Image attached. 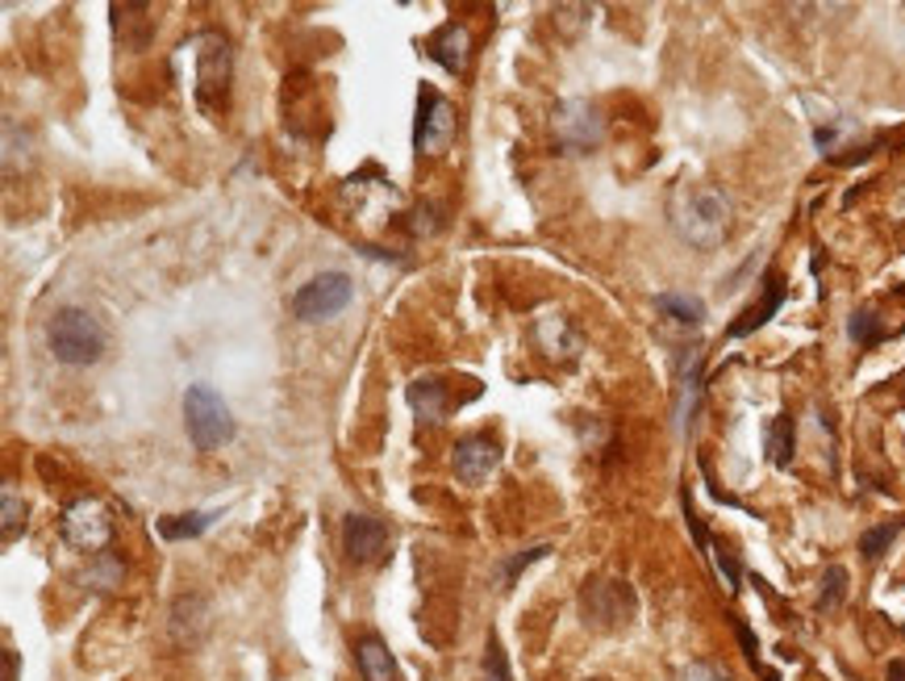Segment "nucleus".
Returning a JSON list of instances; mask_svg holds the SVG:
<instances>
[{
  "label": "nucleus",
  "mask_w": 905,
  "mask_h": 681,
  "mask_svg": "<svg viewBox=\"0 0 905 681\" xmlns=\"http://www.w3.org/2000/svg\"><path fill=\"white\" fill-rule=\"evenodd\" d=\"M785 298H788L785 281H781L776 272H767L764 277V298L755 301V305H748V310L739 314V322H730L727 339H748V335H755L760 326H767V322L776 318V310L785 305Z\"/></svg>",
  "instance_id": "obj_14"
},
{
  "label": "nucleus",
  "mask_w": 905,
  "mask_h": 681,
  "mask_svg": "<svg viewBox=\"0 0 905 681\" xmlns=\"http://www.w3.org/2000/svg\"><path fill=\"white\" fill-rule=\"evenodd\" d=\"M552 556V543H538V548H526V552H517V556H510V564H505V573H501V582H505V590H510L513 582H517V573H526L534 561H547Z\"/></svg>",
  "instance_id": "obj_27"
},
{
  "label": "nucleus",
  "mask_w": 905,
  "mask_h": 681,
  "mask_svg": "<svg viewBox=\"0 0 905 681\" xmlns=\"http://www.w3.org/2000/svg\"><path fill=\"white\" fill-rule=\"evenodd\" d=\"M847 335L860 343V347H876V343L885 339V322L876 318L872 310H855L851 322H847Z\"/></svg>",
  "instance_id": "obj_23"
},
{
  "label": "nucleus",
  "mask_w": 905,
  "mask_h": 681,
  "mask_svg": "<svg viewBox=\"0 0 905 681\" xmlns=\"http://www.w3.org/2000/svg\"><path fill=\"white\" fill-rule=\"evenodd\" d=\"M21 531H25V501H21L13 485H4V494H0V540L13 543Z\"/></svg>",
  "instance_id": "obj_20"
},
{
  "label": "nucleus",
  "mask_w": 905,
  "mask_h": 681,
  "mask_svg": "<svg viewBox=\"0 0 905 681\" xmlns=\"http://www.w3.org/2000/svg\"><path fill=\"white\" fill-rule=\"evenodd\" d=\"M764 681H776V673H764Z\"/></svg>",
  "instance_id": "obj_34"
},
{
  "label": "nucleus",
  "mask_w": 905,
  "mask_h": 681,
  "mask_svg": "<svg viewBox=\"0 0 905 681\" xmlns=\"http://www.w3.org/2000/svg\"><path fill=\"white\" fill-rule=\"evenodd\" d=\"M410 406H414L417 422H443V414H447V385L430 381V377H417L414 385H410Z\"/></svg>",
  "instance_id": "obj_18"
},
{
  "label": "nucleus",
  "mask_w": 905,
  "mask_h": 681,
  "mask_svg": "<svg viewBox=\"0 0 905 681\" xmlns=\"http://www.w3.org/2000/svg\"><path fill=\"white\" fill-rule=\"evenodd\" d=\"M46 347L51 356L67 368H88L105 356V326L79 305H63L46 326Z\"/></svg>",
  "instance_id": "obj_3"
},
{
  "label": "nucleus",
  "mask_w": 905,
  "mask_h": 681,
  "mask_svg": "<svg viewBox=\"0 0 905 681\" xmlns=\"http://www.w3.org/2000/svg\"><path fill=\"white\" fill-rule=\"evenodd\" d=\"M589 681H601V678H589Z\"/></svg>",
  "instance_id": "obj_35"
},
{
  "label": "nucleus",
  "mask_w": 905,
  "mask_h": 681,
  "mask_svg": "<svg viewBox=\"0 0 905 681\" xmlns=\"http://www.w3.org/2000/svg\"><path fill=\"white\" fill-rule=\"evenodd\" d=\"M655 310H659L668 322H676V326H693V331L706 322V301L697 298V293H689V289H668V293H659V298H655Z\"/></svg>",
  "instance_id": "obj_17"
},
{
  "label": "nucleus",
  "mask_w": 905,
  "mask_h": 681,
  "mask_svg": "<svg viewBox=\"0 0 905 681\" xmlns=\"http://www.w3.org/2000/svg\"><path fill=\"white\" fill-rule=\"evenodd\" d=\"M580 619L589 631H601V636H613V631H626L634 615H639V598L630 582L622 577H589L580 585Z\"/></svg>",
  "instance_id": "obj_4"
},
{
  "label": "nucleus",
  "mask_w": 905,
  "mask_h": 681,
  "mask_svg": "<svg viewBox=\"0 0 905 681\" xmlns=\"http://www.w3.org/2000/svg\"><path fill=\"white\" fill-rule=\"evenodd\" d=\"M59 531L76 552L105 556V548L113 543V515L100 498H76L63 506Z\"/></svg>",
  "instance_id": "obj_6"
},
{
  "label": "nucleus",
  "mask_w": 905,
  "mask_h": 681,
  "mask_svg": "<svg viewBox=\"0 0 905 681\" xmlns=\"http://www.w3.org/2000/svg\"><path fill=\"white\" fill-rule=\"evenodd\" d=\"M214 510H188V515H167V519L155 522V531L163 536V540H197V536H205L209 527H214Z\"/></svg>",
  "instance_id": "obj_19"
},
{
  "label": "nucleus",
  "mask_w": 905,
  "mask_h": 681,
  "mask_svg": "<svg viewBox=\"0 0 905 681\" xmlns=\"http://www.w3.org/2000/svg\"><path fill=\"white\" fill-rule=\"evenodd\" d=\"M847 598V569L843 564H830L827 577H822V594H818V610L827 615V610H839Z\"/></svg>",
  "instance_id": "obj_24"
},
{
  "label": "nucleus",
  "mask_w": 905,
  "mask_h": 681,
  "mask_svg": "<svg viewBox=\"0 0 905 681\" xmlns=\"http://www.w3.org/2000/svg\"><path fill=\"white\" fill-rule=\"evenodd\" d=\"M342 552L355 564H380L389 556V522L375 515H347L342 519Z\"/></svg>",
  "instance_id": "obj_10"
},
{
  "label": "nucleus",
  "mask_w": 905,
  "mask_h": 681,
  "mask_svg": "<svg viewBox=\"0 0 905 681\" xmlns=\"http://www.w3.org/2000/svg\"><path fill=\"white\" fill-rule=\"evenodd\" d=\"M672 230L680 235V242H689L693 251H718L730 239L734 226V205L718 184L689 181L672 193Z\"/></svg>",
  "instance_id": "obj_1"
},
{
  "label": "nucleus",
  "mask_w": 905,
  "mask_h": 681,
  "mask_svg": "<svg viewBox=\"0 0 905 681\" xmlns=\"http://www.w3.org/2000/svg\"><path fill=\"white\" fill-rule=\"evenodd\" d=\"M84 585H92V590H113V585H121V561H113V556H97V561L88 564V573H84Z\"/></svg>",
  "instance_id": "obj_25"
},
{
  "label": "nucleus",
  "mask_w": 905,
  "mask_h": 681,
  "mask_svg": "<svg viewBox=\"0 0 905 681\" xmlns=\"http://www.w3.org/2000/svg\"><path fill=\"white\" fill-rule=\"evenodd\" d=\"M355 298V281L347 272H317L309 284L293 293V318L301 322H326L342 314Z\"/></svg>",
  "instance_id": "obj_7"
},
{
  "label": "nucleus",
  "mask_w": 905,
  "mask_h": 681,
  "mask_svg": "<svg viewBox=\"0 0 905 681\" xmlns=\"http://www.w3.org/2000/svg\"><path fill=\"white\" fill-rule=\"evenodd\" d=\"M680 681H734L718 661H689L680 669Z\"/></svg>",
  "instance_id": "obj_29"
},
{
  "label": "nucleus",
  "mask_w": 905,
  "mask_h": 681,
  "mask_svg": "<svg viewBox=\"0 0 905 681\" xmlns=\"http://www.w3.org/2000/svg\"><path fill=\"white\" fill-rule=\"evenodd\" d=\"M534 339H538V347H543L552 360L555 356H576V347H580L571 322L564 318L559 310H543V314L534 318Z\"/></svg>",
  "instance_id": "obj_15"
},
{
  "label": "nucleus",
  "mask_w": 905,
  "mask_h": 681,
  "mask_svg": "<svg viewBox=\"0 0 905 681\" xmlns=\"http://www.w3.org/2000/svg\"><path fill=\"white\" fill-rule=\"evenodd\" d=\"M734 631H739V640H743V652H748L751 669H760V644H755V636H751V627L743 619H734Z\"/></svg>",
  "instance_id": "obj_31"
},
{
  "label": "nucleus",
  "mask_w": 905,
  "mask_h": 681,
  "mask_svg": "<svg viewBox=\"0 0 905 681\" xmlns=\"http://www.w3.org/2000/svg\"><path fill=\"white\" fill-rule=\"evenodd\" d=\"M209 627H214V606L205 594H179L172 602V640L179 648H200Z\"/></svg>",
  "instance_id": "obj_13"
},
{
  "label": "nucleus",
  "mask_w": 905,
  "mask_h": 681,
  "mask_svg": "<svg viewBox=\"0 0 905 681\" xmlns=\"http://www.w3.org/2000/svg\"><path fill=\"white\" fill-rule=\"evenodd\" d=\"M555 142L568 151V155H585V151H597L601 139H606V121L597 114V105L589 100H564L555 109Z\"/></svg>",
  "instance_id": "obj_9"
},
{
  "label": "nucleus",
  "mask_w": 905,
  "mask_h": 681,
  "mask_svg": "<svg viewBox=\"0 0 905 681\" xmlns=\"http://www.w3.org/2000/svg\"><path fill=\"white\" fill-rule=\"evenodd\" d=\"M709 556L718 561V569H722V577H727V585H730V594H734L739 582H743V569H739V561H734V552H730L727 543H713V548H709Z\"/></svg>",
  "instance_id": "obj_28"
},
{
  "label": "nucleus",
  "mask_w": 905,
  "mask_h": 681,
  "mask_svg": "<svg viewBox=\"0 0 905 681\" xmlns=\"http://www.w3.org/2000/svg\"><path fill=\"white\" fill-rule=\"evenodd\" d=\"M0 664H4V681H18V652H13V648H4Z\"/></svg>",
  "instance_id": "obj_32"
},
{
  "label": "nucleus",
  "mask_w": 905,
  "mask_h": 681,
  "mask_svg": "<svg viewBox=\"0 0 905 681\" xmlns=\"http://www.w3.org/2000/svg\"><path fill=\"white\" fill-rule=\"evenodd\" d=\"M184 426H188V440L197 443V452H217L235 440V414L226 398L217 393L214 385H188L184 393Z\"/></svg>",
  "instance_id": "obj_5"
},
{
  "label": "nucleus",
  "mask_w": 905,
  "mask_h": 681,
  "mask_svg": "<svg viewBox=\"0 0 905 681\" xmlns=\"http://www.w3.org/2000/svg\"><path fill=\"white\" fill-rule=\"evenodd\" d=\"M497 464H501V447H497V440H489V435H464V440L455 443L451 468L464 485L489 482L492 473H497Z\"/></svg>",
  "instance_id": "obj_11"
},
{
  "label": "nucleus",
  "mask_w": 905,
  "mask_h": 681,
  "mask_svg": "<svg viewBox=\"0 0 905 681\" xmlns=\"http://www.w3.org/2000/svg\"><path fill=\"white\" fill-rule=\"evenodd\" d=\"M585 13H592L589 4H559V9H555V21H559V30L576 34V30L585 25Z\"/></svg>",
  "instance_id": "obj_30"
},
{
  "label": "nucleus",
  "mask_w": 905,
  "mask_h": 681,
  "mask_svg": "<svg viewBox=\"0 0 905 681\" xmlns=\"http://www.w3.org/2000/svg\"><path fill=\"white\" fill-rule=\"evenodd\" d=\"M902 527H905L902 519L881 522V527H868L864 536H860V556H864L868 564H876V561H881V556L888 552V543H893L897 536H902Z\"/></svg>",
  "instance_id": "obj_22"
},
{
  "label": "nucleus",
  "mask_w": 905,
  "mask_h": 681,
  "mask_svg": "<svg viewBox=\"0 0 905 681\" xmlns=\"http://www.w3.org/2000/svg\"><path fill=\"white\" fill-rule=\"evenodd\" d=\"M484 681H513L510 657H505L497 636H489V644H484Z\"/></svg>",
  "instance_id": "obj_26"
},
{
  "label": "nucleus",
  "mask_w": 905,
  "mask_h": 681,
  "mask_svg": "<svg viewBox=\"0 0 905 681\" xmlns=\"http://www.w3.org/2000/svg\"><path fill=\"white\" fill-rule=\"evenodd\" d=\"M767 461L776 464V468L793 464V419L788 414H776L772 426H767Z\"/></svg>",
  "instance_id": "obj_21"
},
{
  "label": "nucleus",
  "mask_w": 905,
  "mask_h": 681,
  "mask_svg": "<svg viewBox=\"0 0 905 681\" xmlns=\"http://www.w3.org/2000/svg\"><path fill=\"white\" fill-rule=\"evenodd\" d=\"M193 51V97L205 114H217L230 93V76H235V51L230 39L217 30H200L193 42H184Z\"/></svg>",
  "instance_id": "obj_2"
},
{
  "label": "nucleus",
  "mask_w": 905,
  "mask_h": 681,
  "mask_svg": "<svg viewBox=\"0 0 905 681\" xmlns=\"http://www.w3.org/2000/svg\"><path fill=\"white\" fill-rule=\"evenodd\" d=\"M888 681H905V664H902V661L888 664Z\"/></svg>",
  "instance_id": "obj_33"
},
{
  "label": "nucleus",
  "mask_w": 905,
  "mask_h": 681,
  "mask_svg": "<svg viewBox=\"0 0 905 681\" xmlns=\"http://www.w3.org/2000/svg\"><path fill=\"white\" fill-rule=\"evenodd\" d=\"M455 126H459V114L455 105L438 88L422 84L417 93V121H414V147L422 155H443L455 139Z\"/></svg>",
  "instance_id": "obj_8"
},
{
  "label": "nucleus",
  "mask_w": 905,
  "mask_h": 681,
  "mask_svg": "<svg viewBox=\"0 0 905 681\" xmlns=\"http://www.w3.org/2000/svg\"><path fill=\"white\" fill-rule=\"evenodd\" d=\"M355 664H359L363 681H396L393 652H389V644L375 640V636H363V640L355 644Z\"/></svg>",
  "instance_id": "obj_16"
},
{
  "label": "nucleus",
  "mask_w": 905,
  "mask_h": 681,
  "mask_svg": "<svg viewBox=\"0 0 905 681\" xmlns=\"http://www.w3.org/2000/svg\"><path fill=\"white\" fill-rule=\"evenodd\" d=\"M426 55H430L443 72L464 76V72H468V63H472V30H468L464 21H447V25H438L430 39H426Z\"/></svg>",
  "instance_id": "obj_12"
}]
</instances>
